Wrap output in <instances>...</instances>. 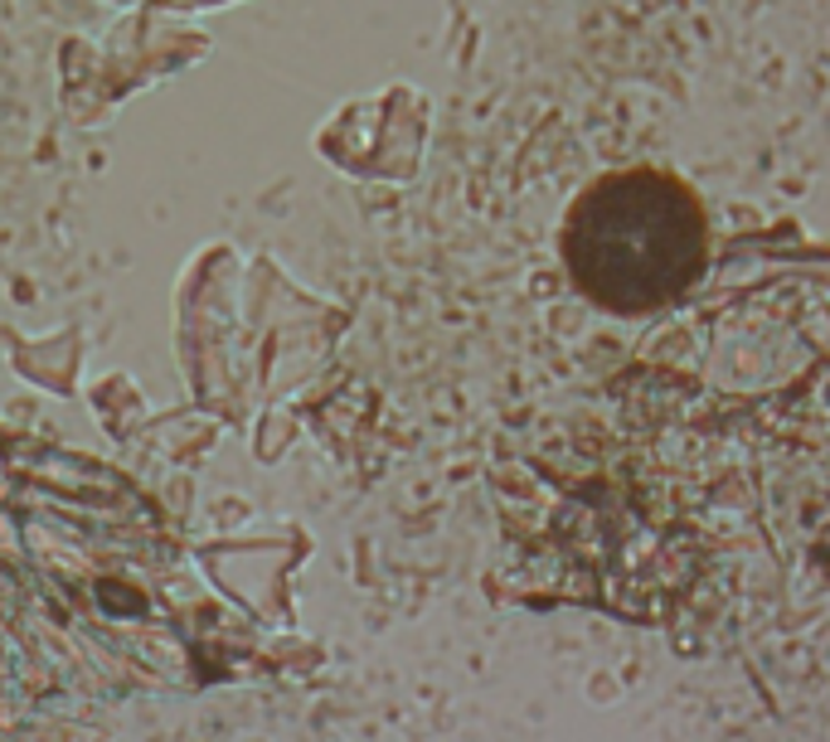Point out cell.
<instances>
[{
    "label": "cell",
    "mask_w": 830,
    "mask_h": 742,
    "mask_svg": "<svg viewBox=\"0 0 830 742\" xmlns=\"http://www.w3.org/2000/svg\"><path fill=\"white\" fill-rule=\"evenodd\" d=\"M705 209L660 171H622L573 204L564 258L573 281L612 311H650L705 272Z\"/></svg>",
    "instance_id": "cell-1"
}]
</instances>
